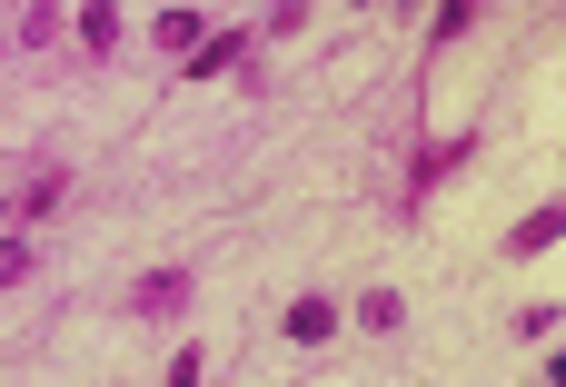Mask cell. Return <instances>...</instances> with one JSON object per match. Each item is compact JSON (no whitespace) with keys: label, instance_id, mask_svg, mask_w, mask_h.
<instances>
[{"label":"cell","instance_id":"6da1fadb","mask_svg":"<svg viewBox=\"0 0 566 387\" xmlns=\"http://www.w3.org/2000/svg\"><path fill=\"white\" fill-rule=\"evenodd\" d=\"M566 239V209H537V219H517V239H507V259H547Z\"/></svg>","mask_w":566,"mask_h":387},{"label":"cell","instance_id":"7a4b0ae2","mask_svg":"<svg viewBox=\"0 0 566 387\" xmlns=\"http://www.w3.org/2000/svg\"><path fill=\"white\" fill-rule=\"evenodd\" d=\"M279 328H289V338H298V348H318V338H328V328H338V308H328V299H298V308H289V318H279Z\"/></svg>","mask_w":566,"mask_h":387},{"label":"cell","instance_id":"3957f363","mask_svg":"<svg viewBox=\"0 0 566 387\" xmlns=\"http://www.w3.org/2000/svg\"><path fill=\"white\" fill-rule=\"evenodd\" d=\"M179 299H189V279H179V269H159V279H139V308H149V318H169Z\"/></svg>","mask_w":566,"mask_h":387},{"label":"cell","instance_id":"277c9868","mask_svg":"<svg viewBox=\"0 0 566 387\" xmlns=\"http://www.w3.org/2000/svg\"><path fill=\"white\" fill-rule=\"evenodd\" d=\"M80 40L109 50V40H119V10H109V0H80Z\"/></svg>","mask_w":566,"mask_h":387},{"label":"cell","instance_id":"5b68a950","mask_svg":"<svg viewBox=\"0 0 566 387\" xmlns=\"http://www.w3.org/2000/svg\"><path fill=\"white\" fill-rule=\"evenodd\" d=\"M229 60H239V40H199V50H189V80H219Z\"/></svg>","mask_w":566,"mask_h":387},{"label":"cell","instance_id":"8992f818","mask_svg":"<svg viewBox=\"0 0 566 387\" xmlns=\"http://www.w3.org/2000/svg\"><path fill=\"white\" fill-rule=\"evenodd\" d=\"M398 318H408V308H398V299H388V289H378V299H368V308H358V328H378V338H398Z\"/></svg>","mask_w":566,"mask_h":387},{"label":"cell","instance_id":"52a82bcc","mask_svg":"<svg viewBox=\"0 0 566 387\" xmlns=\"http://www.w3.org/2000/svg\"><path fill=\"white\" fill-rule=\"evenodd\" d=\"M478 10H488V0H438V40H458V30H468Z\"/></svg>","mask_w":566,"mask_h":387}]
</instances>
